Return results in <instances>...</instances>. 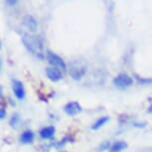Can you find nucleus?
<instances>
[{"mask_svg": "<svg viewBox=\"0 0 152 152\" xmlns=\"http://www.w3.org/2000/svg\"><path fill=\"white\" fill-rule=\"evenodd\" d=\"M64 110L68 115L75 116L81 113L83 110V108L78 102H68V104L65 105Z\"/></svg>", "mask_w": 152, "mask_h": 152, "instance_id": "4", "label": "nucleus"}, {"mask_svg": "<svg viewBox=\"0 0 152 152\" xmlns=\"http://www.w3.org/2000/svg\"><path fill=\"white\" fill-rule=\"evenodd\" d=\"M5 116H6V111H5L4 108H1V110H0V117L3 119L5 118Z\"/></svg>", "mask_w": 152, "mask_h": 152, "instance_id": "15", "label": "nucleus"}, {"mask_svg": "<svg viewBox=\"0 0 152 152\" xmlns=\"http://www.w3.org/2000/svg\"><path fill=\"white\" fill-rule=\"evenodd\" d=\"M133 84V80L130 76L126 74H119L113 79V85L119 88H125Z\"/></svg>", "mask_w": 152, "mask_h": 152, "instance_id": "2", "label": "nucleus"}, {"mask_svg": "<svg viewBox=\"0 0 152 152\" xmlns=\"http://www.w3.org/2000/svg\"><path fill=\"white\" fill-rule=\"evenodd\" d=\"M145 123H142V124H140V123H134V126H136V127H144Z\"/></svg>", "mask_w": 152, "mask_h": 152, "instance_id": "16", "label": "nucleus"}, {"mask_svg": "<svg viewBox=\"0 0 152 152\" xmlns=\"http://www.w3.org/2000/svg\"><path fill=\"white\" fill-rule=\"evenodd\" d=\"M23 44L26 49L31 54L38 57L39 59L44 58V52H43V42L39 37L31 36V35H24L22 38Z\"/></svg>", "mask_w": 152, "mask_h": 152, "instance_id": "1", "label": "nucleus"}, {"mask_svg": "<svg viewBox=\"0 0 152 152\" xmlns=\"http://www.w3.org/2000/svg\"><path fill=\"white\" fill-rule=\"evenodd\" d=\"M111 146H113V145H111L110 141H104V142H102V144L99 145V151H105V150H107V149H110Z\"/></svg>", "mask_w": 152, "mask_h": 152, "instance_id": "13", "label": "nucleus"}, {"mask_svg": "<svg viewBox=\"0 0 152 152\" xmlns=\"http://www.w3.org/2000/svg\"><path fill=\"white\" fill-rule=\"evenodd\" d=\"M34 137H35V135H34L33 131L26 130L20 135V141L24 143V144H30V143L33 142Z\"/></svg>", "mask_w": 152, "mask_h": 152, "instance_id": "10", "label": "nucleus"}, {"mask_svg": "<svg viewBox=\"0 0 152 152\" xmlns=\"http://www.w3.org/2000/svg\"><path fill=\"white\" fill-rule=\"evenodd\" d=\"M17 1H6L7 4H10V5H15Z\"/></svg>", "mask_w": 152, "mask_h": 152, "instance_id": "17", "label": "nucleus"}, {"mask_svg": "<svg viewBox=\"0 0 152 152\" xmlns=\"http://www.w3.org/2000/svg\"><path fill=\"white\" fill-rule=\"evenodd\" d=\"M55 127L54 126H47V127H44L43 129L40 131V136L43 139H50L52 138L55 134Z\"/></svg>", "mask_w": 152, "mask_h": 152, "instance_id": "9", "label": "nucleus"}, {"mask_svg": "<svg viewBox=\"0 0 152 152\" xmlns=\"http://www.w3.org/2000/svg\"><path fill=\"white\" fill-rule=\"evenodd\" d=\"M46 75H47L48 79L52 82H59L63 78L62 73L59 69L57 68H47L46 69Z\"/></svg>", "mask_w": 152, "mask_h": 152, "instance_id": "7", "label": "nucleus"}, {"mask_svg": "<svg viewBox=\"0 0 152 152\" xmlns=\"http://www.w3.org/2000/svg\"><path fill=\"white\" fill-rule=\"evenodd\" d=\"M148 113H150L151 115H152V105H150L149 108H148Z\"/></svg>", "mask_w": 152, "mask_h": 152, "instance_id": "18", "label": "nucleus"}, {"mask_svg": "<svg viewBox=\"0 0 152 152\" xmlns=\"http://www.w3.org/2000/svg\"><path fill=\"white\" fill-rule=\"evenodd\" d=\"M127 147V143L124 141H116L114 142L113 146H111L110 150L111 152H120Z\"/></svg>", "mask_w": 152, "mask_h": 152, "instance_id": "12", "label": "nucleus"}, {"mask_svg": "<svg viewBox=\"0 0 152 152\" xmlns=\"http://www.w3.org/2000/svg\"><path fill=\"white\" fill-rule=\"evenodd\" d=\"M108 120H110V117L108 116H102V117H99V119L96 120V122L94 123L93 125H91V129L93 130H97V129H99L100 127H102V126H104L105 123H107Z\"/></svg>", "mask_w": 152, "mask_h": 152, "instance_id": "11", "label": "nucleus"}, {"mask_svg": "<svg viewBox=\"0 0 152 152\" xmlns=\"http://www.w3.org/2000/svg\"><path fill=\"white\" fill-rule=\"evenodd\" d=\"M19 120H20L19 114H18V113H14L13 115H12V117H11V119H10L9 123H10V125H11V126H15V125L17 124V123H18Z\"/></svg>", "mask_w": 152, "mask_h": 152, "instance_id": "14", "label": "nucleus"}, {"mask_svg": "<svg viewBox=\"0 0 152 152\" xmlns=\"http://www.w3.org/2000/svg\"><path fill=\"white\" fill-rule=\"evenodd\" d=\"M12 88L14 91V94L19 100L24 99L25 97V90L24 86H23L22 82L18 81V80H14L12 82Z\"/></svg>", "mask_w": 152, "mask_h": 152, "instance_id": "5", "label": "nucleus"}, {"mask_svg": "<svg viewBox=\"0 0 152 152\" xmlns=\"http://www.w3.org/2000/svg\"><path fill=\"white\" fill-rule=\"evenodd\" d=\"M86 72L87 70H86L85 66H77V67H73L71 69L70 75L74 80H81L85 76Z\"/></svg>", "mask_w": 152, "mask_h": 152, "instance_id": "8", "label": "nucleus"}, {"mask_svg": "<svg viewBox=\"0 0 152 152\" xmlns=\"http://www.w3.org/2000/svg\"><path fill=\"white\" fill-rule=\"evenodd\" d=\"M22 23L29 31L35 32L38 28V22L32 15H25L22 19Z\"/></svg>", "mask_w": 152, "mask_h": 152, "instance_id": "6", "label": "nucleus"}, {"mask_svg": "<svg viewBox=\"0 0 152 152\" xmlns=\"http://www.w3.org/2000/svg\"><path fill=\"white\" fill-rule=\"evenodd\" d=\"M47 60L54 68L61 69V70H66V63L64 62V60L60 56L57 55V54L49 51L47 53Z\"/></svg>", "mask_w": 152, "mask_h": 152, "instance_id": "3", "label": "nucleus"}]
</instances>
